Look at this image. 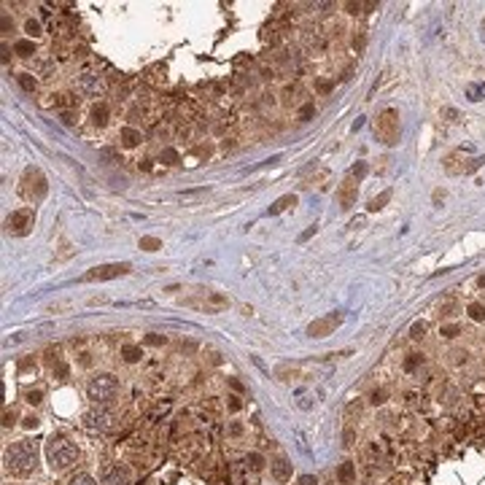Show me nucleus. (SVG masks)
I'll list each match as a JSON object with an SVG mask.
<instances>
[{"instance_id":"nucleus-1","label":"nucleus","mask_w":485,"mask_h":485,"mask_svg":"<svg viewBox=\"0 0 485 485\" xmlns=\"http://www.w3.org/2000/svg\"><path fill=\"white\" fill-rule=\"evenodd\" d=\"M6 472H11L14 477H27L38 467V445L30 440H19L6 448Z\"/></svg>"},{"instance_id":"nucleus-2","label":"nucleus","mask_w":485,"mask_h":485,"mask_svg":"<svg viewBox=\"0 0 485 485\" xmlns=\"http://www.w3.org/2000/svg\"><path fill=\"white\" fill-rule=\"evenodd\" d=\"M46 461H49L52 472H65L79 461V448L65 440V437H49L46 442Z\"/></svg>"},{"instance_id":"nucleus-3","label":"nucleus","mask_w":485,"mask_h":485,"mask_svg":"<svg viewBox=\"0 0 485 485\" xmlns=\"http://www.w3.org/2000/svg\"><path fill=\"white\" fill-rule=\"evenodd\" d=\"M119 377H113L108 372H103V375H94L89 377V383H87V396L92 399L94 404H111L113 399L119 396Z\"/></svg>"},{"instance_id":"nucleus-4","label":"nucleus","mask_w":485,"mask_h":485,"mask_svg":"<svg viewBox=\"0 0 485 485\" xmlns=\"http://www.w3.org/2000/svg\"><path fill=\"white\" fill-rule=\"evenodd\" d=\"M399 135H402V127H399V111L396 108H386L375 121V138L386 146H396Z\"/></svg>"},{"instance_id":"nucleus-5","label":"nucleus","mask_w":485,"mask_h":485,"mask_svg":"<svg viewBox=\"0 0 485 485\" xmlns=\"http://www.w3.org/2000/svg\"><path fill=\"white\" fill-rule=\"evenodd\" d=\"M46 192H49V184H46L43 173L38 167H27L24 175H22V194L27 199H33V202H41L46 197Z\"/></svg>"},{"instance_id":"nucleus-6","label":"nucleus","mask_w":485,"mask_h":485,"mask_svg":"<svg viewBox=\"0 0 485 485\" xmlns=\"http://www.w3.org/2000/svg\"><path fill=\"white\" fill-rule=\"evenodd\" d=\"M132 272V264L130 262H116V264H100V267H92L87 275H81V280H113V278H121V275Z\"/></svg>"},{"instance_id":"nucleus-7","label":"nucleus","mask_w":485,"mask_h":485,"mask_svg":"<svg viewBox=\"0 0 485 485\" xmlns=\"http://www.w3.org/2000/svg\"><path fill=\"white\" fill-rule=\"evenodd\" d=\"M33 221H35L33 208H19V211L8 213V218H6V232L22 237V235H27V232L33 229Z\"/></svg>"},{"instance_id":"nucleus-8","label":"nucleus","mask_w":485,"mask_h":485,"mask_svg":"<svg viewBox=\"0 0 485 485\" xmlns=\"http://www.w3.org/2000/svg\"><path fill=\"white\" fill-rule=\"evenodd\" d=\"M340 323H342V313H326V316H321L310 323L308 335L316 337V340L329 337V335H335V329H340Z\"/></svg>"},{"instance_id":"nucleus-9","label":"nucleus","mask_w":485,"mask_h":485,"mask_svg":"<svg viewBox=\"0 0 485 485\" xmlns=\"http://www.w3.org/2000/svg\"><path fill=\"white\" fill-rule=\"evenodd\" d=\"M75 89H79L84 97H97V94L103 92L100 75H94V73H81L79 79H75Z\"/></svg>"},{"instance_id":"nucleus-10","label":"nucleus","mask_w":485,"mask_h":485,"mask_svg":"<svg viewBox=\"0 0 485 485\" xmlns=\"http://www.w3.org/2000/svg\"><path fill=\"white\" fill-rule=\"evenodd\" d=\"M356 194H359L356 181H353V178H345V181L340 184V189H337V199H340V208H342V211L353 208V202H356Z\"/></svg>"},{"instance_id":"nucleus-11","label":"nucleus","mask_w":485,"mask_h":485,"mask_svg":"<svg viewBox=\"0 0 485 485\" xmlns=\"http://www.w3.org/2000/svg\"><path fill=\"white\" fill-rule=\"evenodd\" d=\"M87 423L92 426V429H97V431H111L113 429V415L108 410H94L87 415Z\"/></svg>"},{"instance_id":"nucleus-12","label":"nucleus","mask_w":485,"mask_h":485,"mask_svg":"<svg viewBox=\"0 0 485 485\" xmlns=\"http://www.w3.org/2000/svg\"><path fill=\"white\" fill-rule=\"evenodd\" d=\"M270 467H272V477L278 480V482L291 480V461H289V458H283V455H280V458H275Z\"/></svg>"},{"instance_id":"nucleus-13","label":"nucleus","mask_w":485,"mask_h":485,"mask_svg":"<svg viewBox=\"0 0 485 485\" xmlns=\"http://www.w3.org/2000/svg\"><path fill=\"white\" fill-rule=\"evenodd\" d=\"M103 485H130V472L124 467H113V469L106 472Z\"/></svg>"},{"instance_id":"nucleus-14","label":"nucleus","mask_w":485,"mask_h":485,"mask_svg":"<svg viewBox=\"0 0 485 485\" xmlns=\"http://www.w3.org/2000/svg\"><path fill=\"white\" fill-rule=\"evenodd\" d=\"M119 140H121V146H124V148H135L140 140H143V132L135 130V127H121Z\"/></svg>"},{"instance_id":"nucleus-15","label":"nucleus","mask_w":485,"mask_h":485,"mask_svg":"<svg viewBox=\"0 0 485 485\" xmlns=\"http://www.w3.org/2000/svg\"><path fill=\"white\" fill-rule=\"evenodd\" d=\"M356 480V464L353 461H342L337 467V482L340 485H353Z\"/></svg>"},{"instance_id":"nucleus-16","label":"nucleus","mask_w":485,"mask_h":485,"mask_svg":"<svg viewBox=\"0 0 485 485\" xmlns=\"http://www.w3.org/2000/svg\"><path fill=\"white\" fill-rule=\"evenodd\" d=\"M108 106H106V103H94V106H92V113H89V116H92V124L94 127H106L108 124Z\"/></svg>"},{"instance_id":"nucleus-17","label":"nucleus","mask_w":485,"mask_h":485,"mask_svg":"<svg viewBox=\"0 0 485 485\" xmlns=\"http://www.w3.org/2000/svg\"><path fill=\"white\" fill-rule=\"evenodd\" d=\"M49 367H52V375H54V377H60V380H65V377H68V372H70L68 364H65V361L57 356V353L49 356Z\"/></svg>"},{"instance_id":"nucleus-18","label":"nucleus","mask_w":485,"mask_h":485,"mask_svg":"<svg viewBox=\"0 0 485 485\" xmlns=\"http://www.w3.org/2000/svg\"><path fill=\"white\" fill-rule=\"evenodd\" d=\"M294 205H297V197H294V194H286V197H280L278 199V202H275L272 208H270V216H278V213H283V211H286V208H294Z\"/></svg>"},{"instance_id":"nucleus-19","label":"nucleus","mask_w":485,"mask_h":485,"mask_svg":"<svg viewBox=\"0 0 485 485\" xmlns=\"http://www.w3.org/2000/svg\"><path fill=\"white\" fill-rule=\"evenodd\" d=\"M121 359H124L127 364H138V361L143 359V350H140V345H124L121 348Z\"/></svg>"},{"instance_id":"nucleus-20","label":"nucleus","mask_w":485,"mask_h":485,"mask_svg":"<svg viewBox=\"0 0 485 485\" xmlns=\"http://www.w3.org/2000/svg\"><path fill=\"white\" fill-rule=\"evenodd\" d=\"M388 199H391V189H386V192H380L377 197H372V199H369L367 211H369V213H377L380 208H386V202H388Z\"/></svg>"},{"instance_id":"nucleus-21","label":"nucleus","mask_w":485,"mask_h":485,"mask_svg":"<svg viewBox=\"0 0 485 485\" xmlns=\"http://www.w3.org/2000/svg\"><path fill=\"white\" fill-rule=\"evenodd\" d=\"M264 464H267V461H264L262 453H248V455H245V467H248L251 472H262Z\"/></svg>"},{"instance_id":"nucleus-22","label":"nucleus","mask_w":485,"mask_h":485,"mask_svg":"<svg viewBox=\"0 0 485 485\" xmlns=\"http://www.w3.org/2000/svg\"><path fill=\"white\" fill-rule=\"evenodd\" d=\"M159 162H165V165L175 167V165H181V154H178L175 148H162V151H159Z\"/></svg>"},{"instance_id":"nucleus-23","label":"nucleus","mask_w":485,"mask_h":485,"mask_svg":"<svg viewBox=\"0 0 485 485\" xmlns=\"http://www.w3.org/2000/svg\"><path fill=\"white\" fill-rule=\"evenodd\" d=\"M165 73H167V68L162 62H157V65H151V68L146 70V75H148V81L151 84H159V81H165Z\"/></svg>"},{"instance_id":"nucleus-24","label":"nucleus","mask_w":485,"mask_h":485,"mask_svg":"<svg viewBox=\"0 0 485 485\" xmlns=\"http://www.w3.org/2000/svg\"><path fill=\"white\" fill-rule=\"evenodd\" d=\"M16 81H19V87H22L24 92H35V89H38V81H35L33 73H19Z\"/></svg>"},{"instance_id":"nucleus-25","label":"nucleus","mask_w":485,"mask_h":485,"mask_svg":"<svg viewBox=\"0 0 485 485\" xmlns=\"http://www.w3.org/2000/svg\"><path fill=\"white\" fill-rule=\"evenodd\" d=\"M54 106L65 113V108H75V106H79V97H73V94H57Z\"/></svg>"},{"instance_id":"nucleus-26","label":"nucleus","mask_w":485,"mask_h":485,"mask_svg":"<svg viewBox=\"0 0 485 485\" xmlns=\"http://www.w3.org/2000/svg\"><path fill=\"white\" fill-rule=\"evenodd\" d=\"M14 52H16L19 57H33V54H35V43H33V41H16V43H14Z\"/></svg>"},{"instance_id":"nucleus-27","label":"nucleus","mask_w":485,"mask_h":485,"mask_svg":"<svg viewBox=\"0 0 485 485\" xmlns=\"http://www.w3.org/2000/svg\"><path fill=\"white\" fill-rule=\"evenodd\" d=\"M467 97H469L472 103L482 100V97H485V84H482V81H480V84H469V87H467Z\"/></svg>"},{"instance_id":"nucleus-28","label":"nucleus","mask_w":485,"mask_h":485,"mask_svg":"<svg viewBox=\"0 0 485 485\" xmlns=\"http://www.w3.org/2000/svg\"><path fill=\"white\" fill-rule=\"evenodd\" d=\"M467 313H469V318H472V321H477V323L485 321V305H480V302H472Z\"/></svg>"},{"instance_id":"nucleus-29","label":"nucleus","mask_w":485,"mask_h":485,"mask_svg":"<svg viewBox=\"0 0 485 485\" xmlns=\"http://www.w3.org/2000/svg\"><path fill=\"white\" fill-rule=\"evenodd\" d=\"M421 364H423V356H421V353H410V356L404 359V369H407V372H415Z\"/></svg>"},{"instance_id":"nucleus-30","label":"nucleus","mask_w":485,"mask_h":485,"mask_svg":"<svg viewBox=\"0 0 485 485\" xmlns=\"http://www.w3.org/2000/svg\"><path fill=\"white\" fill-rule=\"evenodd\" d=\"M140 248H143V251H159L162 240H159V237H140Z\"/></svg>"},{"instance_id":"nucleus-31","label":"nucleus","mask_w":485,"mask_h":485,"mask_svg":"<svg viewBox=\"0 0 485 485\" xmlns=\"http://www.w3.org/2000/svg\"><path fill=\"white\" fill-rule=\"evenodd\" d=\"M440 335H442L445 340H453V337L461 335V326H458V323H445V326L440 329Z\"/></svg>"},{"instance_id":"nucleus-32","label":"nucleus","mask_w":485,"mask_h":485,"mask_svg":"<svg viewBox=\"0 0 485 485\" xmlns=\"http://www.w3.org/2000/svg\"><path fill=\"white\" fill-rule=\"evenodd\" d=\"M367 175V162H356L353 167H350V173H348V178H353V181H361Z\"/></svg>"},{"instance_id":"nucleus-33","label":"nucleus","mask_w":485,"mask_h":485,"mask_svg":"<svg viewBox=\"0 0 485 485\" xmlns=\"http://www.w3.org/2000/svg\"><path fill=\"white\" fill-rule=\"evenodd\" d=\"M24 33L30 35V41H33V38H38V35H41V22H38V19H27Z\"/></svg>"},{"instance_id":"nucleus-34","label":"nucleus","mask_w":485,"mask_h":485,"mask_svg":"<svg viewBox=\"0 0 485 485\" xmlns=\"http://www.w3.org/2000/svg\"><path fill=\"white\" fill-rule=\"evenodd\" d=\"M68 485H97V482H94V477H92V474L81 472V474H75V477H73Z\"/></svg>"},{"instance_id":"nucleus-35","label":"nucleus","mask_w":485,"mask_h":485,"mask_svg":"<svg viewBox=\"0 0 485 485\" xmlns=\"http://www.w3.org/2000/svg\"><path fill=\"white\" fill-rule=\"evenodd\" d=\"M313 116H316V106H313V103H305V106L299 108V121H308Z\"/></svg>"},{"instance_id":"nucleus-36","label":"nucleus","mask_w":485,"mask_h":485,"mask_svg":"<svg viewBox=\"0 0 485 485\" xmlns=\"http://www.w3.org/2000/svg\"><path fill=\"white\" fill-rule=\"evenodd\" d=\"M202 194H208L205 186L202 189H189V192H178V199H194V197H202Z\"/></svg>"},{"instance_id":"nucleus-37","label":"nucleus","mask_w":485,"mask_h":485,"mask_svg":"<svg viewBox=\"0 0 485 485\" xmlns=\"http://www.w3.org/2000/svg\"><path fill=\"white\" fill-rule=\"evenodd\" d=\"M143 342H146V345H154V348H159V345H165V342H167V337H165V335H146V337H143Z\"/></svg>"},{"instance_id":"nucleus-38","label":"nucleus","mask_w":485,"mask_h":485,"mask_svg":"<svg viewBox=\"0 0 485 485\" xmlns=\"http://www.w3.org/2000/svg\"><path fill=\"white\" fill-rule=\"evenodd\" d=\"M24 399H27V404H41L43 402V391H38V388L35 391H27Z\"/></svg>"},{"instance_id":"nucleus-39","label":"nucleus","mask_w":485,"mask_h":485,"mask_svg":"<svg viewBox=\"0 0 485 485\" xmlns=\"http://www.w3.org/2000/svg\"><path fill=\"white\" fill-rule=\"evenodd\" d=\"M386 396H388L386 388H377V391H372V396H369V402H372V404H383Z\"/></svg>"},{"instance_id":"nucleus-40","label":"nucleus","mask_w":485,"mask_h":485,"mask_svg":"<svg viewBox=\"0 0 485 485\" xmlns=\"http://www.w3.org/2000/svg\"><path fill=\"white\" fill-rule=\"evenodd\" d=\"M423 335H426V323H423V321H418L415 326L410 329V337H413V340H421Z\"/></svg>"},{"instance_id":"nucleus-41","label":"nucleus","mask_w":485,"mask_h":485,"mask_svg":"<svg viewBox=\"0 0 485 485\" xmlns=\"http://www.w3.org/2000/svg\"><path fill=\"white\" fill-rule=\"evenodd\" d=\"M364 43H367V30H359V35H353V49L361 52V49H364Z\"/></svg>"},{"instance_id":"nucleus-42","label":"nucleus","mask_w":485,"mask_h":485,"mask_svg":"<svg viewBox=\"0 0 485 485\" xmlns=\"http://www.w3.org/2000/svg\"><path fill=\"white\" fill-rule=\"evenodd\" d=\"M316 89H318L321 94H329L331 89H335V81H329V79H321V81L316 84Z\"/></svg>"},{"instance_id":"nucleus-43","label":"nucleus","mask_w":485,"mask_h":485,"mask_svg":"<svg viewBox=\"0 0 485 485\" xmlns=\"http://www.w3.org/2000/svg\"><path fill=\"white\" fill-rule=\"evenodd\" d=\"M14 423H16V415H14V410H6V413H3V429H11Z\"/></svg>"},{"instance_id":"nucleus-44","label":"nucleus","mask_w":485,"mask_h":485,"mask_svg":"<svg viewBox=\"0 0 485 485\" xmlns=\"http://www.w3.org/2000/svg\"><path fill=\"white\" fill-rule=\"evenodd\" d=\"M226 407H229L232 413H240V410H243V402H240V396H229V402H226Z\"/></svg>"},{"instance_id":"nucleus-45","label":"nucleus","mask_w":485,"mask_h":485,"mask_svg":"<svg viewBox=\"0 0 485 485\" xmlns=\"http://www.w3.org/2000/svg\"><path fill=\"white\" fill-rule=\"evenodd\" d=\"M353 429H350V426H348V429L345 431H342V445H345V448H350V445H353Z\"/></svg>"},{"instance_id":"nucleus-46","label":"nucleus","mask_w":485,"mask_h":485,"mask_svg":"<svg viewBox=\"0 0 485 485\" xmlns=\"http://www.w3.org/2000/svg\"><path fill=\"white\" fill-rule=\"evenodd\" d=\"M442 316H455V302L453 299L442 302Z\"/></svg>"},{"instance_id":"nucleus-47","label":"nucleus","mask_w":485,"mask_h":485,"mask_svg":"<svg viewBox=\"0 0 485 485\" xmlns=\"http://www.w3.org/2000/svg\"><path fill=\"white\" fill-rule=\"evenodd\" d=\"M299 485H318V477H316V474H302Z\"/></svg>"},{"instance_id":"nucleus-48","label":"nucleus","mask_w":485,"mask_h":485,"mask_svg":"<svg viewBox=\"0 0 485 485\" xmlns=\"http://www.w3.org/2000/svg\"><path fill=\"white\" fill-rule=\"evenodd\" d=\"M38 423H41V418H38V415H27L24 418V429H35Z\"/></svg>"},{"instance_id":"nucleus-49","label":"nucleus","mask_w":485,"mask_h":485,"mask_svg":"<svg viewBox=\"0 0 485 485\" xmlns=\"http://www.w3.org/2000/svg\"><path fill=\"white\" fill-rule=\"evenodd\" d=\"M453 364H461V361H467V350H453Z\"/></svg>"},{"instance_id":"nucleus-50","label":"nucleus","mask_w":485,"mask_h":485,"mask_svg":"<svg viewBox=\"0 0 485 485\" xmlns=\"http://www.w3.org/2000/svg\"><path fill=\"white\" fill-rule=\"evenodd\" d=\"M226 431H229L232 437H240V434H243V423L235 421V423H229V429H226Z\"/></svg>"},{"instance_id":"nucleus-51","label":"nucleus","mask_w":485,"mask_h":485,"mask_svg":"<svg viewBox=\"0 0 485 485\" xmlns=\"http://www.w3.org/2000/svg\"><path fill=\"white\" fill-rule=\"evenodd\" d=\"M442 113L448 116V121H458V111H455V108H445Z\"/></svg>"},{"instance_id":"nucleus-52","label":"nucleus","mask_w":485,"mask_h":485,"mask_svg":"<svg viewBox=\"0 0 485 485\" xmlns=\"http://www.w3.org/2000/svg\"><path fill=\"white\" fill-rule=\"evenodd\" d=\"M313 235H316V226H310V229H305V232H302L299 235V243H305V240H310V237Z\"/></svg>"},{"instance_id":"nucleus-53","label":"nucleus","mask_w":485,"mask_h":485,"mask_svg":"<svg viewBox=\"0 0 485 485\" xmlns=\"http://www.w3.org/2000/svg\"><path fill=\"white\" fill-rule=\"evenodd\" d=\"M350 75H353V65H348V68H345V70H342V75H340V79H342V81H348V79H350Z\"/></svg>"},{"instance_id":"nucleus-54","label":"nucleus","mask_w":485,"mask_h":485,"mask_svg":"<svg viewBox=\"0 0 485 485\" xmlns=\"http://www.w3.org/2000/svg\"><path fill=\"white\" fill-rule=\"evenodd\" d=\"M229 386L235 388V391H243V383H240L237 377H229Z\"/></svg>"},{"instance_id":"nucleus-55","label":"nucleus","mask_w":485,"mask_h":485,"mask_svg":"<svg viewBox=\"0 0 485 485\" xmlns=\"http://www.w3.org/2000/svg\"><path fill=\"white\" fill-rule=\"evenodd\" d=\"M11 27H14V22H11V19H8V16H3V33H8V30H11Z\"/></svg>"},{"instance_id":"nucleus-56","label":"nucleus","mask_w":485,"mask_h":485,"mask_svg":"<svg viewBox=\"0 0 485 485\" xmlns=\"http://www.w3.org/2000/svg\"><path fill=\"white\" fill-rule=\"evenodd\" d=\"M79 361H81V367H89V364H92V359H89V353H81V359H79Z\"/></svg>"},{"instance_id":"nucleus-57","label":"nucleus","mask_w":485,"mask_h":485,"mask_svg":"<svg viewBox=\"0 0 485 485\" xmlns=\"http://www.w3.org/2000/svg\"><path fill=\"white\" fill-rule=\"evenodd\" d=\"M477 283H480V289H485V275H480V280H477Z\"/></svg>"}]
</instances>
